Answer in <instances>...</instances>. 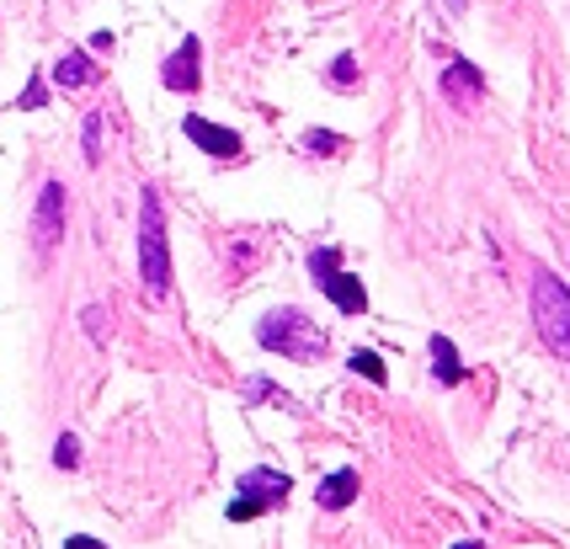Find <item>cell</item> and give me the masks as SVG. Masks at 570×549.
<instances>
[{
	"label": "cell",
	"mask_w": 570,
	"mask_h": 549,
	"mask_svg": "<svg viewBox=\"0 0 570 549\" xmlns=\"http://www.w3.org/2000/svg\"><path fill=\"white\" fill-rule=\"evenodd\" d=\"M256 347L277 352V357H294V363H315V357H325L331 336H325V325L315 321V315H304L298 304H277V310H267L262 325H256Z\"/></svg>",
	"instance_id": "6da1fadb"
},
{
	"label": "cell",
	"mask_w": 570,
	"mask_h": 549,
	"mask_svg": "<svg viewBox=\"0 0 570 549\" xmlns=\"http://www.w3.org/2000/svg\"><path fill=\"white\" fill-rule=\"evenodd\" d=\"M139 283L155 304L171 294V246H166V208L160 193L145 187L139 193Z\"/></svg>",
	"instance_id": "7a4b0ae2"
},
{
	"label": "cell",
	"mask_w": 570,
	"mask_h": 549,
	"mask_svg": "<svg viewBox=\"0 0 570 549\" xmlns=\"http://www.w3.org/2000/svg\"><path fill=\"white\" fill-rule=\"evenodd\" d=\"M533 325L544 347L570 363V288L549 267H533Z\"/></svg>",
	"instance_id": "3957f363"
},
{
	"label": "cell",
	"mask_w": 570,
	"mask_h": 549,
	"mask_svg": "<svg viewBox=\"0 0 570 549\" xmlns=\"http://www.w3.org/2000/svg\"><path fill=\"white\" fill-rule=\"evenodd\" d=\"M309 273H315L321 294L336 304L342 315H363V310H368V288H363L352 273H342V251H336V246H315V251H309Z\"/></svg>",
	"instance_id": "277c9868"
},
{
	"label": "cell",
	"mask_w": 570,
	"mask_h": 549,
	"mask_svg": "<svg viewBox=\"0 0 570 549\" xmlns=\"http://www.w3.org/2000/svg\"><path fill=\"white\" fill-rule=\"evenodd\" d=\"M65 241V182H43L38 208H32V251L49 256Z\"/></svg>",
	"instance_id": "5b68a950"
},
{
	"label": "cell",
	"mask_w": 570,
	"mask_h": 549,
	"mask_svg": "<svg viewBox=\"0 0 570 549\" xmlns=\"http://www.w3.org/2000/svg\"><path fill=\"white\" fill-rule=\"evenodd\" d=\"M181 134H187L203 155H214V160H240V150H246L235 128L208 124V118H198V112H187V118H181Z\"/></svg>",
	"instance_id": "8992f818"
},
{
	"label": "cell",
	"mask_w": 570,
	"mask_h": 549,
	"mask_svg": "<svg viewBox=\"0 0 570 549\" xmlns=\"http://www.w3.org/2000/svg\"><path fill=\"white\" fill-rule=\"evenodd\" d=\"M160 86H166V91H198L203 86V43L193 38V32H187L181 49L160 65Z\"/></svg>",
	"instance_id": "52a82bcc"
},
{
	"label": "cell",
	"mask_w": 570,
	"mask_h": 549,
	"mask_svg": "<svg viewBox=\"0 0 570 549\" xmlns=\"http://www.w3.org/2000/svg\"><path fill=\"white\" fill-rule=\"evenodd\" d=\"M443 97L453 101V107H480V97H485V76L474 70L470 59H448V70H443Z\"/></svg>",
	"instance_id": "ba28073f"
},
{
	"label": "cell",
	"mask_w": 570,
	"mask_h": 549,
	"mask_svg": "<svg viewBox=\"0 0 570 549\" xmlns=\"http://www.w3.org/2000/svg\"><path fill=\"white\" fill-rule=\"evenodd\" d=\"M97 80H101V70L86 49L59 53V65H53V86H59V91H80V86H97Z\"/></svg>",
	"instance_id": "9c48e42d"
},
{
	"label": "cell",
	"mask_w": 570,
	"mask_h": 549,
	"mask_svg": "<svg viewBox=\"0 0 570 549\" xmlns=\"http://www.w3.org/2000/svg\"><path fill=\"white\" fill-rule=\"evenodd\" d=\"M240 491H246V497H256L262 507H277V501L294 491V480H288L283 470H246V474H240Z\"/></svg>",
	"instance_id": "30bf717a"
},
{
	"label": "cell",
	"mask_w": 570,
	"mask_h": 549,
	"mask_svg": "<svg viewBox=\"0 0 570 549\" xmlns=\"http://www.w3.org/2000/svg\"><path fill=\"white\" fill-rule=\"evenodd\" d=\"M426 347H432V374H438V384H464V379H470L464 357H459V347H453L448 336H432Z\"/></svg>",
	"instance_id": "8fae6325"
},
{
	"label": "cell",
	"mask_w": 570,
	"mask_h": 549,
	"mask_svg": "<svg viewBox=\"0 0 570 549\" xmlns=\"http://www.w3.org/2000/svg\"><path fill=\"white\" fill-rule=\"evenodd\" d=\"M357 497V470H336L321 480V491H315V501H321L325 512H342L347 501Z\"/></svg>",
	"instance_id": "7c38bea8"
},
{
	"label": "cell",
	"mask_w": 570,
	"mask_h": 549,
	"mask_svg": "<svg viewBox=\"0 0 570 549\" xmlns=\"http://www.w3.org/2000/svg\"><path fill=\"white\" fill-rule=\"evenodd\" d=\"M347 369H352V374H363L368 384H390V374H384V357H379V352H363V347H357Z\"/></svg>",
	"instance_id": "4fadbf2b"
},
{
	"label": "cell",
	"mask_w": 570,
	"mask_h": 549,
	"mask_svg": "<svg viewBox=\"0 0 570 549\" xmlns=\"http://www.w3.org/2000/svg\"><path fill=\"white\" fill-rule=\"evenodd\" d=\"M80 150H86V166L101 160V112H86V128H80Z\"/></svg>",
	"instance_id": "5bb4252c"
},
{
	"label": "cell",
	"mask_w": 570,
	"mask_h": 549,
	"mask_svg": "<svg viewBox=\"0 0 570 549\" xmlns=\"http://www.w3.org/2000/svg\"><path fill=\"white\" fill-rule=\"evenodd\" d=\"M342 145H347V139H342V134H325V128H309V134L298 139V150H309V155H336Z\"/></svg>",
	"instance_id": "9a60e30c"
},
{
	"label": "cell",
	"mask_w": 570,
	"mask_h": 549,
	"mask_svg": "<svg viewBox=\"0 0 570 549\" xmlns=\"http://www.w3.org/2000/svg\"><path fill=\"white\" fill-rule=\"evenodd\" d=\"M331 86H336V91H352V86H357V59H352V53H336V59H331Z\"/></svg>",
	"instance_id": "2e32d148"
},
{
	"label": "cell",
	"mask_w": 570,
	"mask_h": 549,
	"mask_svg": "<svg viewBox=\"0 0 570 549\" xmlns=\"http://www.w3.org/2000/svg\"><path fill=\"white\" fill-rule=\"evenodd\" d=\"M43 101H49V86H43V76L32 70V80H27V91H22V101H17V107H22V112H38Z\"/></svg>",
	"instance_id": "e0dca14e"
},
{
	"label": "cell",
	"mask_w": 570,
	"mask_h": 549,
	"mask_svg": "<svg viewBox=\"0 0 570 549\" xmlns=\"http://www.w3.org/2000/svg\"><path fill=\"white\" fill-rule=\"evenodd\" d=\"M80 325H86V336H91V342H107V310H101V304L80 310Z\"/></svg>",
	"instance_id": "ac0fdd59"
},
{
	"label": "cell",
	"mask_w": 570,
	"mask_h": 549,
	"mask_svg": "<svg viewBox=\"0 0 570 549\" xmlns=\"http://www.w3.org/2000/svg\"><path fill=\"white\" fill-rule=\"evenodd\" d=\"M53 464H59V470H75V464H80V443H75V432H65V438L53 443Z\"/></svg>",
	"instance_id": "d6986e66"
},
{
	"label": "cell",
	"mask_w": 570,
	"mask_h": 549,
	"mask_svg": "<svg viewBox=\"0 0 570 549\" xmlns=\"http://www.w3.org/2000/svg\"><path fill=\"white\" fill-rule=\"evenodd\" d=\"M262 512H267V507L256 497H246V491H240V501H229V523H250V518H262Z\"/></svg>",
	"instance_id": "ffe728a7"
},
{
	"label": "cell",
	"mask_w": 570,
	"mask_h": 549,
	"mask_svg": "<svg viewBox=\"0 0 570 549\" xmlns=\"http://www.w3.org/2000/svg\"><path fill=\"white\" fill-rule=\"evenodd\" d=\"M273 395H277L273 379H246V400H273Z\"/></svg>",
	"instance_id": "44dd1931"
},
{
	"label": "cell",
	"mask_w": 570,
	"mask_h": 549,
	"mask_svg": "<svg viewBox=\"0 0 570 549\" xmlns=\"http://www.w3.org/2000/svg\"><path fill=\"white\" fill-rule=\"evenodd\" d=\"M65 545H70V549H97L101 539H91V533H75V539H65Z\"/></svg>",
	"instance_id": "7402d4cb"
},
{
	"label": "cell",
	"mask_w": 570,
	"mask_h": 549,
	"mask_svg": "<svg viewBox=\"0 0 570 549\" xmlns=\"http://www.w3.org/2000/svg\"><path fill=\"white\" fill-rule=\"evenodd\" d=\"M443 11H453V17H464V0H438Z\"/></svg>",
	"instance_id": "603a6c76"
}]
</instances>
